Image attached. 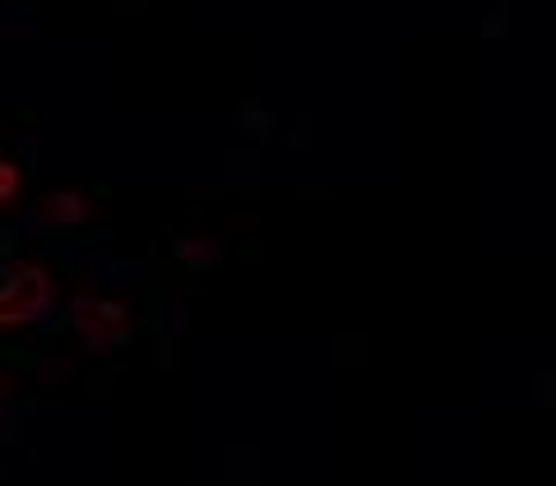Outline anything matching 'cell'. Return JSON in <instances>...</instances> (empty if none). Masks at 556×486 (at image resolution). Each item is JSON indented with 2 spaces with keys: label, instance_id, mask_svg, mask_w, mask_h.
Masks as SVG:
<instances>
[{
  "label": "cell",
  "instance_id": "obj_3",
  "mask_svg": "<svg viewBox=\"0 0 556 486\" xmlns=\"http://www.w3.org/2000/svg\"><path fill=\"white\" fill-rule=\"evenodd\" d=\"M42 214H47V222H56V228H75V222H84V214H89V204L61 190V195H47Z\"/></svg>",
  "mask_w": 556,
  "mask_h": 486
},
{
  "label": "cell",
  "instance_id": "obj_4",
  "mask_svg": "<svg viewBox=\"0 0 556 486\" xmlns=\"http://www.w3.org/2000/svg\"><path fill=\"white\" fill-rule=\"evenodd\" d=\"M20 186H24V177H20V167H14V163H5V158H0V204H14V200H20Z\"/></svg>",
  "mask_w": 556,
  "mask_h": 486
},
{
  "label": "cell",
  "instance_id": "obj_1",
  "mask_svg": "<svg viewBox=\"0 0 556 486\" xmlns=\"http://www.w3.org/2000/svg\"><path fill=\"white\" fill-rule=\"evenodd\" d=\"M51 306V278L42 269H20L0 283V329H20L47 316Z\"/></svg>",
  "mask_w": 556,
  "mask_h": 486
},
{
  "label": "cell",
  "instance_id": "obj_2",
  "mask_svg": "<svg viewBox=\"0 0 556 486\" xmlns=\"http://www.w3.org/2000/svg\"><path fill=\"white\" fill-rule=\"evenodd\" d=\"M126 306H116V302H84L79 306V334L89 338V343H121L126 338Z\"/></svg>",
  "mask_w": 556,
  "mask_h": 486
}]
</instances>
